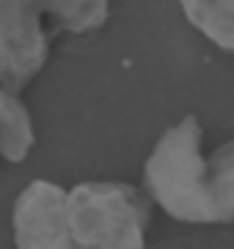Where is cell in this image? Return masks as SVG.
<instances>
[{
  "mask_svg": "<svg viewBox=\"0 0 234 249\" xmlns=\"http://www.w3.org/2000/svg\"><path fill=\"white\" fill-rule=\"evenodd\" d=\"M201 126L186 116L156 141L144 181L162 209L189 224L234 222V141L201 156Z\"/></svg>",
  "mask_w": 234,
  "mask_h": 249,
  "instance_id": "obj_2",
  "label": "cell"
},
{
  "mask_svg": "<svg viewBox=\"0 0 234 249\" xmlns=\"http://www.w3.org/2000/svg\"><path fill=\"white\" fill-rule=\"evenodd\" d=\"M33 141V121L28 108L13 91L0 89V156L10 164H20Z\"/></svg>",
  "mask_w": 234,
  "mask_h": 249,
  "instance_id": "obj_4",
  "label": "cell"
},
{
  "mask_svg": "<svg viewBox=\"0 0 234 249\" xmlns=\"http://www.w3.org/2000/svg\"><path fill=\"white\" fill-rule=\"evenodd\" d=\"M186 20L216 48L234 53V0H179Z\"/></svg>",
  "mask_w": 234,
  "mask_h": 249,
  "instance_id": "obj_5",
  "label": "cell"
},
{
  "mask_svg": "<svg viewBox=\"0 0 234 249\" xmlns=\"http://www.w3.org/2000/svg\"><path fill=\"white\" fill-rule=\"evenodd\" d=\"M149 207L119 181H86L71 192L33 181L13 209L18 249H144Z\"/></svg>",
  "mask_w": 234,
  "mask_h": 249,
  "instance_id": "obj_1",
  "label": "cell"
},
{
  "mask_svg": "<svg viewBox=\"0 0 234 249\" xmlns=\"http://www.w3.org/2000/svg\"><path fill=\"white\" fill-rule=\"evenodd\" d=\"M108 18V0H0V81L18 91L46 66L58 31L86 33Z\"/></svg>",
  "mask_w": 234,
  "mask_h": 249,
  "instance_id": "obj_3",
  "label": "cell"
}]
</instances>
